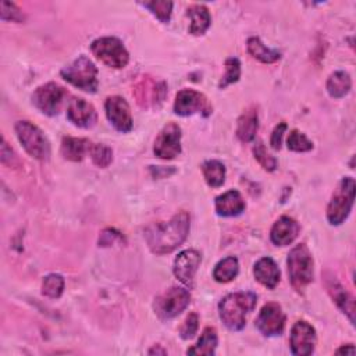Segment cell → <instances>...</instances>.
I'll list each match as a JSON object with an SVG mask.
<instances>
[{
  "label": "cell",
  "mask_w": 356,
  "mask_h": 356,
  "mask_svg": "<svg viewBox=\"0 0 356 356\" xmlns=\"http://www.w3.org/2000/svg\"><path fill=\"white\" fill-rule=\"evenodd\" d=\"M350 88H352V81L349 74L345 71H335L327 79V92L330 93L331 97H335V99L343 97L345 95L349 93Z\"/></svg>",
  "instance_id": "obj_26"
},
{
  "label": "cell",
  "mask_w": 356,
  "mask_h": 356,
  "mask_svg": "<svg viewBox=\"0 0 356 356\" xmlns=\"http://www.w3.org/2000/svg\"><path fill=\"white\" fill-rule=\"evenodd\" d=\"M153 152L157 157L170 160L181 153V128L175 122H168L157 135Z\"/></svg>",
  "instance_id": "obj_12"
},
{
  "label": "cell",
  "mask_w": 356,
  "mask_h": 356,
  "mask_svg": "<svg viewBox=\"0 0 356 356\" xmlns=\"http://www.w3.org/2000/svg\"><path fill=\"white\" fill-rule=\"evenodd\" d=\"M132 95L142 108H159L167 96V83L150 75H142L134 85Z\"/></svg>",
  "instance_id": "obj_6"
},
{
  "label": "cell",
  "mask_w": 356,
  "mask_h": 356,
  "mask_svg": "<svg viewBox=\"0 0 356 356\" xmlns=\"http://www.w3.org/2000/svg\"><path fill=\"white\" fill-rule=\"evenodd\" d=\"M90 50L97 60L111 68H124L129 61V54L125 46L114 36H104L93 40Z\"/></svg>",
  "instance_id": "obj_7"
},
{
  "label": "cell",
  "mask_w": 356,
  "mask_h": 356,
  "mask_svg": "<svg viewBox=\"0 0 356 356\" xmlns=\"http://www.w3.org/2000/svg\"><path fill=\"white\" fill-rule=\"evenodd\" d=\"M288 149L293 152H309L313 149V142L309 140L302 132L298 129H292L288 135Z\"/></svg>",
  "instance_id": "obj_34"
},
{
  "label": "cell",
  "mask_w": 356,
  "mask_h": 356,
  "mask_svg": "<svg viewBox=\"0 0 356 356\" xmlns=\"http://www.w3.org/2000/svg\"><path fill=\"white\" fill-rule=\"evenodd\" d=\"M60 74L67 82L81 90L95 93L97 89V68L86 56H79L70 65L64 67Z\"/></svg>",
  "instance_id": "obj_4"
},
{
  "label": "cell",
  "mask_w": 356,
  "mask_h": 356,
  "mask_svg": "<svg viewBox=\"0 0 356 356\" xmlns=\"http://www.w3.org/2000/svg\"><path fill=\"white\" fill-rule=\"evenodd\" d=\"M197 327H199V316H197L196 313H191V314L185 318L184 324H182L181 328H179V335H181V338H182V339H189V338H192V337L196 334Z\"/></svg>",
  "instance_id": "obj_37"
},
{
  "label": "cell",
  "mask_w": 356,
  "mask_h": 356,
  "mask_svg": "<svg viewBox=\"0 0 356 356\" xmlns=\"http://www.w3.org/2000/svg\"><path fill=\"white\" fill-rule=\"evenodd\" d=\"M67 118L79 128H90L96 124L97 114L90 103L81 97H72L67 107Z\"/></svg>",
  "instance_id": "obj_17"
},
{
  "label": "cell",
  "mask_w": 356,
  "mask_h": 356,
  "mask_svg": "<svg viewBox=\"0 0 356 356\" xmlns=\"http://www.w3.org/2000/svg\"><path fill=\"white\" fill-rule=\"evenodd\" d=\"M241 76V63L238 58L235 57H229L225 60V74L224 76L221 78L220 83H218V88L220 89H224L227 88L228 85L236 82Z\"/></svg>",
  "instance_id": "obj_32"
},
{
  "label": "cell",
  "mask_w": 356,
  "mask_h": 356,
  "mask_svg": "<svg viewBox=\"0 0 356 356\" xmlns=\"http://www.w3.org/2000/svg\"><path fill=\"white\" fill-rule=\"evenodd\" d=\"M245 206L246 204L242 195L235 189H231L216 197V211L222 217L238 216L245 210Z\"/></svg>",
  "instance_id": "obj_20"
},
{
  "label": "cell",
  "mask_w": 356,
  "mask_h": 356,
  "mask_svg": "<svg viewBox=\"0 0 356 356\" xmlns=\"http://www.w3.org/2000/svg\"><path fill=\"white\" fill-rule=\"evenodd\" d=\"M90 142L83 138L64 136L61 140V154L65 160L81 161L86 153H89Z\"/></svg>",
  "instance_id": "obj_23"
},
{
  "label": "cell",
  "mask_w": 356,
  "mask_h": 356,
  "mask_svg": "<svg viewBox=\"0 0 356 356\" xmlns=\"http://www.w3.org/2000/svg\"><path fill=\"white\" fill-rule=\"evenodd\" d=\"M191 302L189 291L178 286H171L154 300V312L160 320H170L177 317L186 309Z\"/></svg>",
  "instance_id": "obj_9"
},
{
  "label": "cell",
  "mask_w": 356,
  "mask_h": 356,
  "mask_svg": "<svg viewBox=\"0 0 356 356\" xmlns=\"http://www.w3.org/2000/svg\"><path fill=\"white\" fill-rule=\"evenodd\" d=\"M254 278L266 288H275L280 281V268L271 257H261L253 268Z\"/></svg>",
  "instance_id": "obj_21"
},
{
  "label": "cell",
  "mask_w": 356,
  "mask_h": 356,
  "mask_svg": "<svg viewBox=\"0 0 356 356\" xmlns=\"http://www.w3.org/2000/svg\"><path fill=\"white\" fill-rule=\"evenodd\" d=\"M200 253L195 249H186L181 252L174 260V275L186 286H193V278L200 264Z\"/></svg>",
  "instance_id": "obj_16"
},
{
  "label": "cell",
  "mask_w": 356,
  "mask_h": 356,
  "mask_svg": "<svg viewBox=\"0 0 356 356\" xmlns=\"http://www.w3.org/2000/svg\"><path fill=\"white\" fill-rule=\"evenodd\" d=\"M257 330L266 337L280 335L285 327V314L278 303L264 305L256 318Z\"/></svg>",
  "instance_id": "obj_14"
},
{
  "label": "cell",
  "mask_w": 356,
  "mask_h": 356,
  "mask_svg": "<svg viewBox=\"0 0 356 356\" xmlns=\"http://www.w3.org/2000/svg\"><path fill=\"white\" fill-rule=\"evenodd\" d=\"M157 355V353H160V355H165L167 353V350L165 349H161L160 348V345H156V346H153L150 350H149V355Z\"/></svg>",
  "instance_id": "obj_42"
},
{
  "label": "cell",
  "mask_w": 356,
  "mask_h": 356,
  "mask_svg": "<svg viewBox=\"0 0 356 356\" xmlns=\"http://www.w3.org/2000/svg\"><path fill=\"white\" fill-rule=\"evenodd\" d=\"M115 239H121V234L117 232L115 229H104L99 238V243L102 246H107V245H111Z\"/></svg>",
  "instance_id": "obj_40"
},
{
  "label": "cell",
  "mask_w": 356,
  "mask_h": 356,
  "mask_svg": "<svg viewBox=\"0 0 356 356\" xmlns=\"http://www.w3.org/2000/svg\"><path fill=\"white\" fill-rule=\"evenodd\" d=\"M285 131H286V124L285 122H280L274 128V131L271 134V139H270V143H271L273 149L278 150L281 147V140H282V135H284Z\"/></svg>",
  "instance_id": "obj_39"
},
{
  "label": "cell",
  "mask_w": 356,
  "mask_h": 356,
  "mask_svg": "<svg viewBox=\"0 0 356 356\" xmlns=\"http://www.w3.org/2000/svg\"><path fill=\"white\" fill-rule=\"evenodd\" d=\"M300 231L299 224L289 216H281L273 225L270 238L277 246H286L292 243Z\"/></svg>",
  "instance_id": "obj_18"
},
{
  "label": "cell",
  "mask_w": 356,
  "mask_h": 356,
  "mask_svg": "<svg viewBox=\"0 0 356 356\" xmlns=\"http://www.w3.org/2000/svg\"><path fill=\"white\" fill-rule=\"evenodd\" d=\"M106 115L113 127L120 132H129L132 129V115L129 106L121 96H110L104 103Z\"/></svg>",
  "instance_id": "obj_15"
},
{
  "label": "cell",
  "mask_w": 356,
  "mask_h": 356,
  "mask_svg": "<svg viewBox=\"0 0 356 356\" xmlns=\"http://www.w3.org/2000/svg\"><path fill=\"white\" fill-rule=\"evenodd\" d=\"M1 19L13 21V22H22L25 19V15L14 3L1 1Z\"/></svg>",
  "instance_id": "obj_36"
},
{
  "label": "cell",
  "mask_w": 356,
  "mask_h": 356,
  "mask_svg": "<svg viewBox=\"0 0 356 356\" xmlns=\"http://www.w3.org/2000/svg\"><path fill=\"white\" fill-rule=\"evenodd\" d=\"M355 199V179L345 177L334 191L327 207V218L330 224L339 225L349 216Z\"/></svg>",
  "instance_id": "obj_5"
},
{
  "label": "cell",
  "mask_w": 356,
  "mask_h": 356,
  "mask_svg": "<svg viewBox=\"0 0 356 356\" xmlns=\"http://www.w3.org/2000/svg\"><path fill=\"white\" fill-rule=\"evenodd\" d=\"M189 214L179 211L164 222H156L145 229V239L149 249L156 254L171 253L188 236Z\"/></svg>",
  "instance_id": "obj_1"
},
{
  "label": "cell",
  "mask_w": 356,
  "mask_h": 356,
  "mask_svg": "<svg viewBox=\"0 0 356 356\" xmlns=\"http://www.w3.org/2000/svg\"><path fill=\"white\" fill-rule=\"evenodd\" d=\"M335 353H338V355H339V353H345V355H346V353H349V355H353V353H355V346H353L352 343H348L346 346L339 348Z\"/></svg>",
  "instance_id": "obj_41"
},
{
  "label": "cell",
  "mask_w": 356,
  "mask_h": 356,
  "mask_svg": "<svg viewBox=\"0 0 356 356\" xmlns=\"http://www.w3.org/2000/svg\"><path fill=\"white\" fill-rule=\"evenodd\" d=\"M253 154L257 163L266 170V171H274L277 168V160L267 152L263 142H257V145L253 147Z\"/></svg>",
  "instance_id": "obj_35"
},
{
  "label": "cell",
  "mask_w": 356,
  "mask_h": 356,
  "mask_svg": "<svg viewBox=\"0 0 356 356\" xmlns=\"http://www.w3.org/2000/svg\"><path fill=\"white\" fill-rule=\"evenodd\" d=\"M257 296L253 292H234L224 296L218 305L222 323L232 331H239L246 324V314L254 309Z\"/></svg>",
  "instance_id": "obj_2"
},
{
  "label": "cell",
  "mask_w": 356,
  "mask_h": 356,
  "mask_svg": "<svg viewBox=\"0 0 356 356\" xmlns=\"http://www.w3.org/2000/svg\"><path fill=\"white\" fill-rule=\"evenodd\" d=\"M146 8H149L161 22H168L171 18V11H172V1L167 0H153V1H146L143 3Z\"/></svg>",
  "instance_id": "obj_33"
},
{
  "label": "cell",
  "mask_w": 356,
  "mask_h": 356,
  "mask_svg": "<svg viewBox=\"0 0 356 356\" xmlns=\"http://www.w3.org/2000/svg\"><path fill=\"white\" fill-rule=\"evenodd\" d=\"M217 348V331L213 327H206L196 345L186 350L188 355H214Z\"/></svg>",
  "instance_id": "obj_27"
},
{
  "label": "cell",
  "mask_w": 356,
  "mask_h": 356,
  "mask_svg": "<svg viewBox=\"0 0 356 356\" xmlns=\"http://www.w3.org/2000/svg\"><path fill=\"white\" fill-rule=\"evenodd\" d=\"M259 128V117L256 107H250L242 113V115L238 118L236 125V136L242 142H250L254 139L256 132Z\"/></svg>",
  "instance_id": "obj_22"
},
{
  "label": "cell",
  "mask_w": 356,
  "mask_h": 356,
  "mask_svg": "<svg viewBox=\"0 0 356 356\" xmlns=\"http://www.w3.org/2000/svg\"><path fill=\"white\" fill-rule=\"evenodd\" d=\"M174 111L175 114L182 117L192 115L196 113H200L204 117H207L211 113V106L203 93L193 89H182L175 96Z\"/></svg>",
  "instance_id": "obj_11"
},
{
  "label": "cell",
  "mask_w": 356,
  "mask_h": 356,
  "mask_svg": "<svg viewBox=\"0 0 356 356\" xmlns=\"http://www.w3.org/2000/svg\"><path fill=\"white\" fill-rule=\"evenodd\" d=\"M64 291V278L60 274H49L43 278L42 293L47 298H60Z\"/></svg>",
  "instance_id": "obj_30"
},
{
  "label": "cell",
  "mask_w": 356,
  "mask_h": 356,
  "mask_svg": "<svg viewBox=\"0 0 356 356\" xmlns=\"http://www.w3.org/2000/svg\"><path fill=\"white\" fill-rule=\"evenodd\" d=\"M89 156L93 164L102 168L107 167L113 161V150L103 143H92L89 149Z\"/></svg>",
  "instance_id": "obj_31"
},
{
  "label": "cell",
  "mask_w": 356,
  "mask_h": 356,
  "mask_svg": "<svg viewBox=\"0 0 356 356\" xmlns=\"http://www.w3.org/2000/svg\"><path fill=\"white\" fill-rule=\"evenodd\" d=\"M288 274L292 286L302 292L313 281V257L305 243L296 245L288 254Z\"/></svg>",
  "instance_id": "obj_3"
},
{
  "label": "cell",
  "mask_w": 356,
  "mask_h": 356,
  "mask_svg": "<svg viewBox=\"0 0 356 356\" xmlns=\"http://www.w3.org/2000/svg\"><path fill=\"white\" fill-rule=\"evenodd\" d=\"M15 134L29 156L38 160H46L49 157V142L43 132L35 124L29 121H18L15 124Z\"/></svg>",
  "instance_id": "obj_8"
},
{
  "label": "cell",
  "mask_w": 356,
  "mask_h": 356,
  "mask_svg": "<svg viewBox=\"0 0 356 356\" xmlns=\"http://www.w3.org/2000/svg\"><path fill=\"white\" fill-rule=\"evenodd\" d=\"M0 160L4 165H10V167H15L19 164V160L17 157V154L13 152V149L7 145L6 139L3 138L1 140V156H0Z\"/></svg>",
  "instance_id": "obj_38"
},
{
  "label": "cell",
  "mask_w": 356,
  "mask_h": 356,
  "mask_svg": "<svg viewBox=\"0 0 356 356\" xmlns=\"http://www.w3.org/2000/svg\"><path fill=\"white\" fill-rule=\"evenodd\" d=\"M186 14L191 18L189 33H192L195 36H199V35H203L209 29L211 18H210V13H209L206 6L192 4L186 10Z\"/></svg>",
  "instance_id": "obj_24"
},
{
  "label": "cell",
  "mask_w": 356,
  "mask_h": 356,
  "mask_svg": "<svg viewBox=\"0 0 356 356\" xmlns=\"http://www.w3.org/2000/svg\"><path fill=\"white\" fill-rule=\"evenodd\" d=\"M202 172L207 185L218 188L225 181V167L218 160H209L202 164Z\"/></svg>",
  "instance_id": "obj_29"
},
{
  "label": "cell",
  "mask_w": 356,
  "mask_h": 356,
  "mask_svg": "<svg viewBox=\"0 0 356 356\" xmlns=\"http://www.w3.org/2000/svg\"><path fill=\"white\" fill-rule=\"evenodd\" d=\"M238 271H239L238 259L234 256H228L216 264L213 277L217 282H229L238 275Z\"/></svg>",
  "instance_id": "obj_28"
},
{
  "label": "cell",
  "mask_w": 356,
  "mask_h": 356,
  "mask_svg": "<svg viewBox=\"0 0 356 356\" xmlns=\"http://www.w3.org/2000/svg\"><path fill=\"white\" fill-rule=\"evenodd\" d=\"M246 49H248V53L253 58H256L264 64H273V63L278 61L281 57V53L278 50L267 47L266 44L261 43V40L257 36H252L248 39Z\"/></svg>",
  "instance_id": "obj_25"
},
{
  "label": "cell",
  "mask_w": 356,
  "mask_h": 356,
  "mask_svg": "<svg viewBox=\"0 0 356 356\" xmlns=\"http://www.w3.org/2000/svg\"><path fill=\"white\" fill-rule=\"evenodd\" d=\"M316 330L312 324L305 320H299L292 325L291 330V350L296 356L312 355L316 346Z\"/></svg>",
  "instance_id": "obj_13"
},
{
  "label": "cell",
  "mask_w": 356,
  "mask_h": 356,
  "mask_svg": "<svg viewBox=\"0 0 356 356\" xmlns=\"http://www.w3.org/2000/svg\"><path fill=\"white\" fill-rule=\"evenodd\" d=\"M325 288H327L328 293L331 295L332 300L337 303V306L349 317L350 323H353L355 321L353 298L348 293V291L334 277H325Z\"/></svg>",
  "instance_id": "obj_19"
},
{
  "label": "cell",
  "mask_w": 356,
  "mask_h": 356,
  "mask_svg": "<svg viewBox=\"0 0 356 356\" xmlns=\"http://www.w3.org/2000/svg\"><path fill=\"white\" fill-rule=\"evenodd\" d=\"M65 90L54 82H47L35 89L32 95L33 106L46 115H56L63 104Z\"/></svg>",
  "instance_id": "obj_10"
}]
</instances>
